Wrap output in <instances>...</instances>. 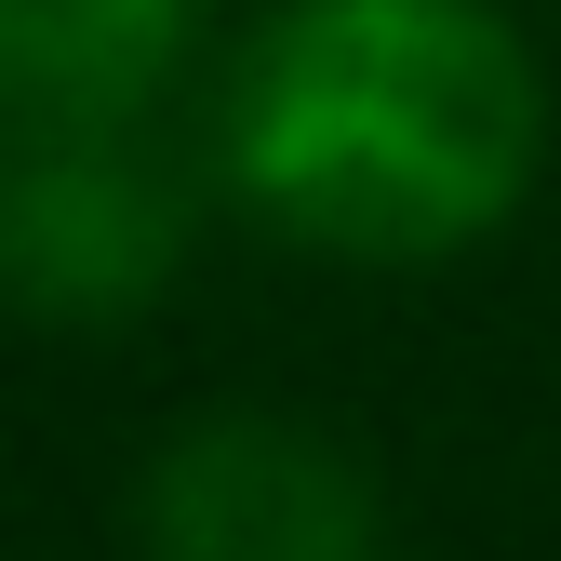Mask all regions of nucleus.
<instances>
[{
  "instance_id": "2",
  "label": "nucleus",
  "mask_w": 561,
  "mask_h": 561,
  "mask_svg": "<svg viewBox=\"0 0 561 561\" xmlns=\"http://www.w3.org/2000/svg\"><path fill=\"white\" fill-rule=\"evenodd\" d=\"M187 161L134 121H67L0 148V295L41 321H134L187 267Z\"/></svg>"
},
{
  "instance_id": "3",
  "label": "nucleus",
  "mask_w": 561,
  "mask_h": 561,
  "mask_svg": "<svg viewBox=\"0 0 561 561\" xmlns=\"http://www.w3.org/2000/svg\"><path fill=\"white\" fill-rule=\"evenodd\" d=\"M148 561H388L375 468L295 414H187L134 481Z\"/></svg>"
},
{
  "instance_id": "1",
  "label": "nucleus",
  "mask_w": 561,
  "mask_h": 561,
  "mask_svg": "<svg viewBox=\"0 0 561 561\" xmlns=\"http://www.w3.org/2000/svg\"><path fill=\"white\" fill-rule=\"evenodd\" d=\"M548 67L495 0H267L215 94V174L334 267H428L522 215Z\"/></svg>"
},
{
  "instance_id": "4",
  "label": "nucleus",
  "mask_w": 561,
  "mask_h": 561,
  "mask_svg": "<svg viewBox=\"0 0 561 561\" xmlns=\"http://www.w3.org/2000/svg\"><path fill=\"white\" fill-rule=\"evenodd\" d=\"M201 41V0H0V148L134 121Z\"/></svg>"
}]
</instances>
